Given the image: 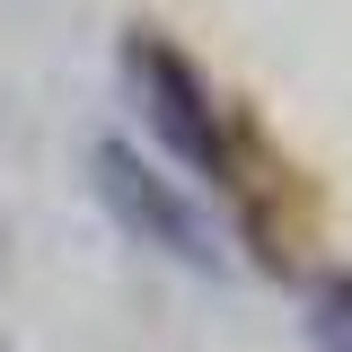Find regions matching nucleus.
<instances>
[{"label":"nucleus","instance_id":"nucleus-1","mask_svg":"<svg viewBox=\"0 0 352 352\" xmlns=\"http://www.w3.org/2000/svg\"><path fill=\"white\" fill-rule=\"evenodd\" d=\"M97 194H106V212L124 220L141 247L176 256L185 273H229L212 212H203V203H194V194H185L159 159H141L132 141H97Z\"/></svg>","mask_w":352,"mask_h":352},{"label":"nucleus","instance_id":"nucleus-2","mask_svg":"<svg viewBox=\"0 0 352 352\" xmlns=\"http://www.w3.org/2000/svg\"><path fill=\"white\" fill-rule=\"evenodd\" d=\"M124 80H132V97H141V124L168 141V159H185L194 176H229L220 97H212V80H203L168 36H124Z\"/></svg>","mask_w":352,"mask_h":352},{"label":"nucleus","instance_id":"nucleus-3","mask_svg":"<svg viewBox=\"0 0 352 352\" xmlns=\"http://www.w3.org/2000/svg\"><path fill=\"white\" fill-rule=\"evenodd\" d=\"M308 344L317 352H352V273H326L308 291Z\"/></svg>","mask_w":352,"mask_h":352}]
</instances>
